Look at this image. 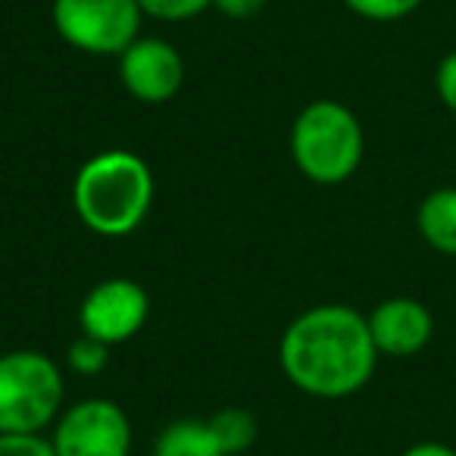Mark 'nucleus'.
I'll list each match as a JSON object with an SVG mask.
<instances>
[{
	"mask_svg": "<svg viewBox=\"0 0 456 456\" xmlns=\"http://www.w3.org/2000/svg\"><path fill=\"white\" fill-rule=\"evenodd\" d=\"M53 28L69 47L82 53H122L144 20L138 0H53Z\"/></svg>",
	"mask_w": 456,
	"mask_h": 456,
	"instance_id": "5",
	"label": "nucleus"
},
{
	"mask_svg": "<svg viewBox=\"0 0 456 456\" xmlns=\"http://www.w3.org/2000/svg\"><path fill=\"white\" fill-rule=\"evenodd\" d=\"M153 172L132 151H103L78 169L72 207L85 228L101 238H126L147 219Z\"/></svg>",
	"mask_w": 456,
	"mask_h": 456,
	"instance_id": "2",
	"label": "nucleus"
},
{
	"mask_svg": "<svg viewBox=\"0 0 456 456\" xmlns=\"http://www.w3.org/2000/svg\"><path fill=\"white\" fill-rule=\"evenodd\" d=\"M51 444L57 456H128L132 422L119 403L107 397H88L72 403L60 416Z\"/></svg>",
	"mask_w": 456,
	"mask_h": 456,
	"instance_id": "6",
	"label": "nucleus"
},
{
	"mask_svg": "<svg viewBox=\"0 0 456 456\" xmlns=\"http://www.w3.org/2000/svg\"><path fill=\"white\" fill-rule=\"evenodd\" d=\"M144 16L163 22H182V20H194L203 10L213 7V0H138Z\"/></svg>",
	"mask_w": 456,
	"mask_h": 456,
	"instance_id": "15",
	"label": "nucleus"
},
{
	"mask_svg": "<svg viewBox=\"0 0 456 456\" xmlns=\"http://www.w3.org/2000/svg\"><path fill=\"white\" fill-rule=\"evenodd\" d=\"M435 91H437V97H441L444 107H447L450 113H456V51L444 53L441 63H437Z\"/></svg>",
	"mask_w": 456,
	"mask_h": 456,
	"instance_id": "17",
	"label": "nucleus"
},
{
	"mask_svg": "<svg viewBox=\"0 0 456 456\" xmlns=\"http://www.w3.org/2000/svg\"><path fill=\"white\" fill-rule=\"evenodd\" d=\"M366 134L350 107L338 101H313L291 126V157L316 184H344L362 163Z\"/></svg>",
	"mask_w": 456,
	"mask_h": 456,
	"instance_id": "3",
	"label": "nucleus"
},
{
	"mask_svg": "<svg viewBox=\"0 0 456 456\" xmlns=\"http://www.w3.org/2000/svg\"><path fill=\"white\" fill-rule=\"evenodd\" d=\"M207 422H209V428H213V435L219 437L225 456H238V453H244V450L254 447V441H256V419L250 416L248 410H241V406H228V410H219L216 416H209Z\"/></svg>",
	"mask_w": 456,
	"mask_h": 456,
	"instance_id": "12",
	"label": "nucleus"
},
{
	"mask_svg": "<svg viewBox=\"0 0 456 456\" xmlns=\"http://www.w3.org/2000/svg\"><path fill=\"white\" fill-rule=\"evenodd\" d=\"M400 456H456V450L447 447V444H437V441H422V444L406 447Z\"/></svg>",
	"mask_w": 456,
	"mask_h": 456,
	"instance_id": "19",
	"label": "nucleus"
},
{
	"mask_svg": "<svg viewBox=\"0 0 456 456\" xmlns=\"http://www.w3.org/2000/svg\"><path fill=\"white\" fill-rule=\"evenodd\" d=\"M350 13L362 16L372 22H397L406 20L422 7V0H344Z\"/></svg>",
	"mask_w": 456,
	"mask_h": 456,
	"instance_id": "14",
	"label": "nucleus"
},
{
	"mask_svg": "<svg viewBox=\"0 0 456 456\" xmlns=\"http://www.w3.org/2000/svg\"><path fill=\"white\" fill-rule=\"evenodd\" d=\"M269 0H213V10H219L228 20H250V16L263 13Z\"/></svg>",
	"mask_w": 456,
	"mask_h": 456,
	"instance_id": "18",
	"label": "nucleus"
},
{
	"mask_svg": "<svg viewBox=\"0 0 456 456\" xmlns=\"http://www.w3.org/2000/svg\"><path fill=\"white\" fill-rule=\"evenodd\" d=\"M66 362H69L72 372L78 375H97L107 369L110 362V347L107 344H101L97 338H76V341L69 344V350H66Z\"/></svg>",
	"mask_w": 456,
	"mask_h": 456,
	"instance_id": "13",
	"label": "nucleus"
},
{
	"mask_svg": "<svg viewBox=\"0 0 456 456\" xmlns=\"http://www.w3.org/2000/svg\"><path fill=\"white\" fill-rule=\"evenodd\" d=\"M119 78L141 103H166L184 85V60L163 38H134L119 53Z\"/></svg>",
	"mask_w": 456,
	"mask_h": 456,
	"instance_id": "8",
	"label": "nucleus"
},
{
	"mask_svg": "<svg viewBox=\"0 0 456 456\" xmlns=\"http://www.w3.org/2000/svg\"><path fill=\"white\" fill-rule=\"evenodd\" d=\"M279 362L297 391L341 400L372 381L379 350L360 310L347 304H319L285 329Z\"/></svg>",
	"mask_w": 456,
	"mask_h": 456,
	"instance_id": "1",
	"label": "nucleus"
},
{
	"mask_svg": "<svg viewBox=\"0 0 456 456\" xmlns=\"http://www.w3.org/2000/svg\"><path fill=\"white\" fill-rule=\"evenodd\" d=\"M63 397V372L47 354H0V435H41L60 416Z\"/></svg>",
	"mask_w": 456,
	"mask_h": 456,
	"instance_id": "4",
	"label": "nucleus"
},
{
	"mask_svg": "<svg viewBox=\"0 0 456 456\" xmlns=\"http://www.w3.org/2000/svg\"><path fill=\"white\" fill-rule=\"evenodd\" d=\"M0 456H57L45 435H0Z\"/></svg>",
	"mask_w": 456,
	"mask_h": 456,
	"instance_id": "16",
	"label": "nucleus"
},
{
	"mask_svg": "<svg viewBox=\"0 0 456 456\" xmlns=\"http://www.w3.org/2000/svg\"><path fill=\"white\" fill-rule=\"evenodd\" d=\"M153 456H225L207 419H178L159 431Z\"/></svg>",
	"mask_w": 456,
	"mask_h": 456,
	"instance_id": "11",
	"label": "nucleus"
},
{
	"mask_svg": "<svg viewBox=\"0 0 456 456\" xmlns=\"http://www.w3.org/2000/svg\"><path fill=\"white\" fill-rule=\"evenodd\" d=\"M422 241L444 256H456V188H437L422 197L416 213Z\"/></svg>",
	"mask_w": 456,
	"mask_h": 456,
	"instance_id": "10",
	"label": "nucleus"
},
{
	"mask_svg": "<svg viewBox=\"0 0 456 456\" xmlns=\"http://www.w3.org/2000/svg\"><path fill=\"white\" fill-rule=\"evenodd\" d=\"M151 294L134 279H107L85 294L78 306L82 335L97 338L101 344H126L147 325Z\"/></svg>",
	"mask_w": 456,
	"mask_h": 456,
	"instance_id": "7",
	"label": "nucleus"
},
{
	"mask_svg": "<svg viewBox=\"0 0 456 456\" xmlns=\"http://www.w3.org/2000/svg\"><path fill=\"white\" fill-rule=\"evenodd\" d=\"M369 335L379 356L406 360L428 347L435 335V316L416 297H387L366 316Z\"/></svg>",
	"mask_w": 456,
	"mask_h": 456,
	"instance_id": "9",
	"label": "nucleus"
}]
</instances>
